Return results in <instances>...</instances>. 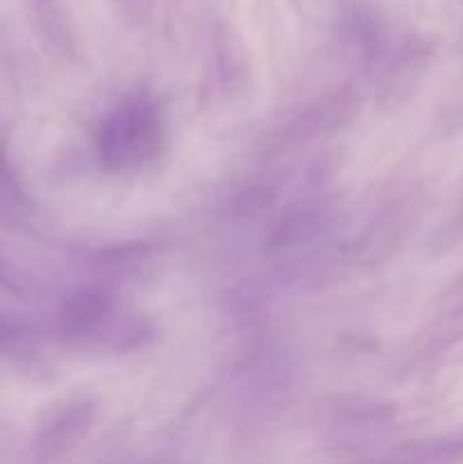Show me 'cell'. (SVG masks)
<instances>
[{
  "instance_id": "2",
  "label": "cell",
  "mask_w": 463,
  "mask_h": 464,
  "mask_svg": "<svg viewBox=\"0 0 463 464\" xmlns=\"http://www.w3.org/2000/svg\"><path fill=\"white\" fill-rule=\"evenodd\" d=\"M375 464H463V433L436 435L402 444Z\"/></svg>"
},
{
  "instance_id": "4",
  "label": "cell",
  "mask_w": 463,
  "mask_h": 464,
  "mask_svg": "<svg viewBox=\"0 0 463 464\" xmlns=\"http://www.w3.org/2000/svg\"><path fill=\"white\" fill-rule=\"evenodd\" d=\"M41 334L32 322L0 313V356L12 362H30L41 352Z\"/></svg>"
},
{
  "instance_id": "5",
  "label": "cell",
  "mask_w": 463,
  "mask_h": 464,
  "mask_svg": "<svg viewBox=\"0 0 463 464\" xmlns=\"http://www.w3.org/2000/svg\"><path fill=\"white\" fill-rule=\"evenodd\" d=\"M23 202V195L18 190L16 181H14L12 172H9L7 161H5L3 145H0V204L3 207H16Z\"/></svg>"
},
{
  "instance_id": "3",
  "label": "cell",
  "mask_w": 463,
  "mask_h": 464,
  "mask_svg": "<svg viewBox=\"0 0 463 464\" xmlns=\"http://www.w3.org/2000/svg\"><path fill=\"white\" fill-rule=\"evenodd\" d=\"M91 412L89 403L80 401L66 406L57 417L53 420V424L44 430L41 435L39 449L45 458H54L59 453H64L66 449H71L73 444H77L82 440V435L86 433L91 424Z\"/></svg>"
},
{
  "instance_id": "1",
  "label": "cell",
  "mask_w": 463,
  "mask_h": 464,
  "mask_svg": "<svg viewBox=\"0 0 463 464\" xmlns=\"http://www.w3.org/2000/svg\"><path fill=\"white\" fill-rule=\"evenodd\" d=\"M162 122L153 102L134 98L121 104L100 131V159L109 170H130L150 161L159 150Z\"/></svg>"
}]
</instances>
